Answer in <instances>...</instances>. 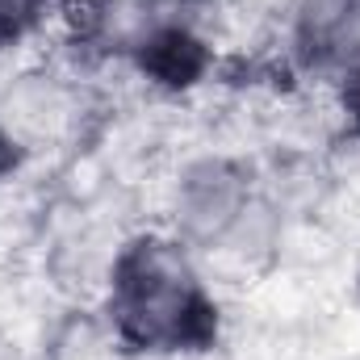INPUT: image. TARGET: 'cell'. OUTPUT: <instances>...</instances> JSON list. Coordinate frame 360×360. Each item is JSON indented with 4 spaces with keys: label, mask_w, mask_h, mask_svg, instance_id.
Listing matches in <instances>:
<instances>
[{
    "label": "cell",
    "mask_w": 360,
    "mask_h": 360,
    "mask_svg": "<svg viewBox=\"0 0 360 360\" xmlns=\"http://www.w3.org/2000/svg\"><path fill=\"white\" fill-rule=\"evenodd\" d=\"M80 113V92L59 76H21L0 96V134L21 147H51L72 134Z\"/></svg>",
    "instance_id": "obj_3"
},
{
    "label": "cell",
    "mask_w": 360,
    "mask_h": 360,
    "mask_svg": "<svg viewBox=\"0 0 360 360\" xmlns=\"http://www.w3.org/2000/svg\"><path fill=\"white\" fill-rule=\"evenodd\" d=\"M42 4L46 0H0V34H21L25 25H34Z\"/></svg>",
    "instance_id": "obj_4"
},
{
    "label": "cell",
    "mask_w": 360,
    "mask_h": 360,
    "mask_svg": "<svg viewBox=\"0 0 360 360\" xmlns=\"http://www.w3.org/2000/svg\"><path fill=\"white\" fill-rule=\"evenodd\" d=\"M172 222L188 243L201 248H222L226 239H235L252 214V188L239 164L222 160V155H205L180 168L172 180V197H168Z\"/></svg>",
    "instance_id": "obj_2"
},
{
    "label": "cell",
    "mask_w": 360,
    "mask_h": 360,
    "mask_svg": "<svg viewBox=\"0 0 360 360\" xmlns=\"http://www.w3.org/2000/svg\"><path fill=\"white\" fill-rule=\"evenodd\" d=\"M117 331L139 348H180L197 340L205 323V297L197 272L172 243L134 248L113 281Z\"/></svg>",
    "instance_id": "obj_1"
}]
</instances>
